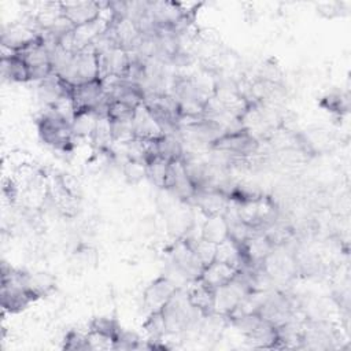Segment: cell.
I'll use <instances>...</instances> for the list:
<instances>
[{"label": "cell", "mask_w": 351, "mask_h": 351, "mask_svg": "<svg viewBox=\"0 0 351 351\" xmlns=\"http://www.w3.org/2000/svg\"><path fill=\"white\" fill-rule=\"evenodd\" d=\"M16 53L26 63L30 74V81L40 82L53 73L51 63V52L44 44L43 37L22 48Z\"/></svg>", "instance_id": "3"}, {"label": "cell", "mask_w": 351, "mask_h": 351, "mask_svg": "<svg viewBox=\"0 0 351 351\" xmlns=\"http://www.w3.org/2000/svg\"><path fill=\"white\" fill-rule=\"evenodd\" d=\"M134 110L133 107L122 103V101H117V100H110L108 99V106H107V118L111 122H132L133 115H134Z\"/></svg>", "instance_id": "14"}, {"label": "cell", "mask_w": 351, "mask_h": 351, "mask_svg": "<svg viewBox=\"0 0 351 351\" xmlns=\"http://www.w3.org/2000/svg\"><path fill=\"white\" fill-rule=\"evenodd\" d=\"M99 115L95 111H78L71 121V130L74 137H90Z\"/></svg>", "instance_id": "12"}, {"label": "cell", "mask_w": 351, "mask_h": 351, "mask_svg": "<svg viewBox=\"0 0 351 351\" xmlns=\"http://www.w3.org/2000/svg\"><path fill=\"white\" fill-rule=\"evenodd\" d=\"M200 237L218 245L229 239V223L225 214L207 215L200 232Z\"/></svg>", "instance_id": "10"}, {"label": "cell", "mask_w": 351, "mask_h": 351, "mask_svg": "<svg viewBox=\"0 0 351 351\" xmlns=\"http://www.w3.org/2000/svg\"><path fill=\"white\" fill-rule=\"evenodd\" d=\"M63 348L73 350V351H85L90 350L86 333H81L78 330H70L64 336L63 340Z\"/></svg>", "instance_id": "17"}, {"label": "cell", "mask_w": 351, "mask_h": 351, "mask_svg": "<svg viewBox=\"0 0 351 351\" xmlns=\"http://www.w3.org/2000/svg\"><path fill=\"white\" fill-rule=\"evenodd\" d=\"M167 335L182 333L197 324L199 315L204 317L197 308H195L188 296L186 291L178 288L169 302L160 308Z\"/></svg>", "instance_id": "1"}, {"label": "cell", "mask_w": 351, "mask_h": 351, "mask_svg": "<svg viewBox=\"0 0 351 351\" xmlns=\"http://www.w3.org/2000/svg\"><path fill=\"white\" fill-rule=\"evenodd\" d=\"M171 265L174 270L189 282L195 281L200 277L203 270V263L199 261L191 245L188 244L186 239H181L176 243L171 252Z\"/></svg>", "instance_id": "4"}, {"label": "cell", "mask_w": 351, "mask_h": 351, "mask_svg": "<svg viewBox=\"0 0 351 351\" xmlns=\"http://www.w3.org/2000/svg\"><path fill=\"white\" fill-rule=\"evenodd\" d=\"M62 14L74 26H84L101 18V4L96 1H63Z\"/></svg>", "instance_id": "5"}, {"label": "cell", "mask_w": 351, "mask_h": 351, "mask_svg": "<svg viewBox=\"0 0 351 351\" xmlns=\"http://www.w3.org/2000/svg\"><path fill=\"white\" fill-rule=\"evenodd\" d=\"M178 288L180 287H177L171 278L159 277L145 288L143 303L149 310V313L159 311Z\"/></svg>", "instance_id": "7"}, {"label": "cell", "mask_w": 351, "mask_h": 351, "mask_svg": "<svg viewBox=\"0 0 351 351\" xmlns=\"http://www.w3.org/2000/svg\"><path fill=\"white\" fill-rule=\"evenodd\" d=\"M26 287L37 296L43 298L55 288L53 278L47 273H26L25 274Z\"/></svg>", "instance_id": "13"}, {"label": "cell", "mask_w": 351, "mask_h": 351, "mask_svg": "<svg viewBox=\"0 0 351 351\" xmlns=\"http://www.w3.org/2000/svg\"><path fill=\"white\" fill-rule=\"evenodd\" d=\"M132 129L134 138L141 141H154L165 136V132L162 130L159 122L155 119V117L144 103L134 110Z\"/></svg>", "instance_id": "6"}, {"label": "cell", "mask_w": 351, "mask_h": 351, "mask_svg": "<svg viewBox=\"0 0 351 351\" xmlns=\"http://www.w3.org/2000/svg\"><path fill=\"white\" fill-rule=\"evenodd\" d=\"M1 75L10 82H29L30 74L26 63L18 53L1 56Z\"/></svg>", "instance_id": "11"}, {"label": "cell", "mask_w": 351, "mask_h": 351, "mask_svg": "<svg viewBox=\"0 0 351 351\" xmlns=\"http://www.w3.org/2000/svg\"><path fill=\"white\" fill-rule=\"evenodd\" d=\"M237 274V267L228 265L225 262L214 259L211 263L206 265L202 270L199 280L213 291L230 282Z\"/></svg>", "instance_id": "8"}, {"label": "cell", "mask_w": 351, "mask_h": 351, "mask_svg": "<svg viewBox=\"0 0 351 351\" xmlns=\"http://www.w3.org/2000/svg\"><path fill=\"white\" fill-rule=\"evenodd\" d=\"M89 329L92 330H96V332H100V333H104L110 337L117 339L119 330H121V326L118 325V322L112 318H106V317H101V318H95L89 326Z\"/></svg>", "instance_id": "16"}, {"label": "cell", "mask_w": 351, "mask_h": 351, "mask_svg": "<svg viewBox=\"0 0 351 351\" xmlns=\"http://www.w3.org/2000/svg\"><path fill=\"white\" fill-rule=\"evenodd\" d=\"M141 339L129 330H123L121 328L115 341H114V350H136V348H143Z\"/></svg>", "instance_id": "15"}, {"label": "cell", "mask_w": 351, "mask_h": 351, "mask_svg": "<svg viewBox=\"0 0 351 351\" xmlns=\"http://www.w3.org/2000/svg\"><path fill=\"white\" fill-rule=\"evenodd\" d=\"M185 291L191 304L197 308L204 317L214 314V291L211 288L206 287L197 278L195 281H191V285Z\"/></svg>", "instance_id": "9"}, {"label": "cell", "mask_w": 351, "mask_h": 351, "mask_svg": "<svg viewBox=\"0 0 351 351\" xmlns=\"http://www.w3.org/2000/svg\"><path fill=\"white\" fill-rule=\"evenodd\" d=\"M37 130L44 144L58 151H69L75 138L71 130V122L58 115L52 108L45 107V111L37 121Z\"/></svg>", "instance_id": "2"}]
</instances>
